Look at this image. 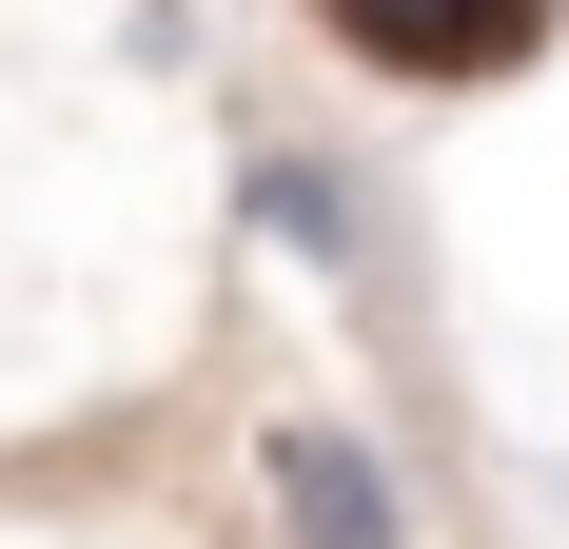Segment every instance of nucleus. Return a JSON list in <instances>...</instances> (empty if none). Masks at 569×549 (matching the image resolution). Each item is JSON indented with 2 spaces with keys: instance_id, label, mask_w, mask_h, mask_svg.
I'll return each mask as SVG.
<instances>
[{
  "instance_id": "1",
  "label": "nucleus",
  "mask_w": 569,
  "mask_h": 549,
  "mask_svg": "<svg viewBox=\"0 0 569 549\" xmlns=\"http://www.w3.org/2000/svg\"><path fill=\"white\" fill-rule=\"evenodd\" d=\"M256 491H276V549H412V471L353 412H276L256 432Z\"/></svg>"
},
{
  "instance_id": "2",
  "label": "nucleus",
  "mask_w": 569,
  "mask_h": 549,
  "mask_svg": "<svg viewBox=\"0 0 569 549\" xmlns=\"http://www.w3.org/2000/svg\"><path fill=\"white\" fill-rule=\"evenodd\" d=\"M550 20H569V0H315V40H335L353 79H412V99H452V79H511Z\"/></svg>"
},
{
  "instance_id": "3",
  "label": "nucleus",
  "mask_w": 569,
  "mask_h": 549,
  "mask_svg": "<svg viewBox=\"0 0 569 549\" xmlns=\"http://www.w3.org/2000/svg\"><path fill=\"white\" fill-rule=\"evenodd\" d=\"M236 217L276 236L295 274H353V256H373V236H353V177L315 158V138H256V158H236Z\"/></svg>"
}]
</instances>
